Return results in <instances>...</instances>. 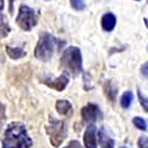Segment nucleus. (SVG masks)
Returning a JSON list of instances; mask_svg holds the SVG:
<instances>
[{"instance_id":"27","label":"nucleus","mask_w":148,"mask_h":148,"mask_svg":"<svg viewBox=\"0 0 148 148\" xmlns=\"http://www.w3.org/2000/svg\"><path fill=\"white\" fill-rule=\"evenodd\" d=\"M147 5H148V0H147Z\"/></svg>"},{"instance_id":"9","label":"nucleus","mask_w":148,"mask_h":148,"mask_svg":"<svg viewBox=\"0 0 148 148\" xmlns=\"http://www.w3.org/2000/svg\"><path fill=\"white\" fill-rule=\"evenodd\" d=\"M103 91L111 103H114L116 101V97L118 95V88L112 80H107L103 85Z\"/></svg>"},{"instance_id":"6","label":"nucleus","mask_w":148,"mask_h":148,"mask_svg":"<svg viewBox=\"0 0 148 148\" xmlns=\"http://www.w3.org/2000/svg\"><path fill=\"white\" fill-rule=\"evenodd\" d=\"M40 82L47 86V88L55 90L58 92H62L69 84V73L64 71L57 78L44 77L40 79Z\"/></svg>"},{"instance_id":"1","label":"nucleus","mask_w":148,"mask_h":148,"mask_svg":"<svg viewBox=\"0 0 148 148\" xmlns=\"http://www.w3.org/2000/svg\"><path fill=\"white\" fill-rule=\"evenodd\" d=\"M32 145L33 141L25 125L19 121H13L8 125L4 133L2 148H30Z\"/></svg>"},{"instance_id":"18","label":"nucleus","mask_w":148,"mask_h":148,"mask_svg":"<svg viewBox=\"0 0 148 148\" xmlns=\"http://www.w3.org/2000/svg\"><path fill=\"white\" fill-rule=\"evenodd\" d=\"M70 3H71V7L74 10H78V11L84 10L86 8L84 0H70Z\"/></svg>"},{"instance_id":"22","label":"nucleus","mask_w":148,"mask_h":148,"mask_svg":"<svg viewBox=\"0 0 148 148\" xmlns=\"http://www.w3.org/2000/svg\"><path fill=\"white\" fill-rule=\"evenodd\" d=\"M141 73L143 75V76L148 79V61L141 65Z\"/></svg>"},{"instance_id":"24","label":"nucleus","mask_w":148,"mask_h":148,"mask_svg":"<svg viewBox=\"0 0 148 148\" xmlns=\"http://www.w3.org/2000/svg\"><path fill=\"white\" fill-rule=\"evenodd\" d=\"M144 22H145L146 27L148 28V18H144Z\"/></svg>"},{"instance_id":"7","label":"nucleus","mask_w":148,"mask_h":148,"mask_svg":"<svg viewBox=\"0 0 148 148\" xmlns=\"http://www.w3.org/2000/svg\"><path fill=\"white\" fill-rule=\"evenodd\" d=\"M83 121L86 123H94L102 119L103 113L99 107L94 103H88L81 110Z\"/></svg>"},{"instance_id":"23","label":"nucleus","mask_w":148,"mask_h":148,"mask_svg":"<svg viewBox=\"0 0 148 148\" xmlns=\"http://www.w3.org/2000/svg\"><path fill=\"white\" fill-rule=\"evenodd\" d=\"M14 2H15V0H8V10L10 15H13V14H14Z\"/></svg>"},{"instance_id":"11","label":"nucleus","mask_w":148,"mask_h":148,"mask_svg":"<svg viewBox=\"0 0 148 148\" xmlns=\"http://www.w3.org/2000/svg\"><path fill=\"white\" fill-rule=\"evenodd\" d=\"M4 7H5V1L0 0V38H5L11 30L8 20L2 13Z\"/></svg>"},{"instance_id":"19","label":"nucleus","mask_w":148,"mask_h":148,"mask_svg":"<svg viewBox=\"0 0 148 148\" xmlns=\"http://www.w3.org/2000/svg\"><path fill=\"white\" fill-rule=\"evenodd\" d=\"M138 148H148V137L146 136H141L138 140Z\"/></svg>"},{"instance_id":"14","label":"nucleus","mask_w":148,"mask_h":148,"mask_svg":"<svg viewBox=\"0 0 148 148\" xmlns=\"http://www.w3.org/2000/svg\"><path fill=\"white\" fill-rule=\"evenodd\" d=\"M6 52L9 57L13 60H18V59H22V58L25 57L27 55V52L23 48L19 47H12L6 46Z\"/></svg>"},{"instance_id":"16","label":"nucleus","mask_w":148,"mask_h":148,"mask_svg":"<svg viewBox=\"0 0 148 148\" xmlns=\"http://www.w3.org/2000/svg\"><path fill=\"white\" fill-rule=\"evenodd\" d=\"M133 123L134 126L137 128V129L142 130V131H146L147 129V122L143 118L139 117V116H136L133 119Z\"/></svg>"},{"instance_id":"26","label":"nucleus","mask_w":148,"mask_h":148,"mask_svg":"<svg viewBox=\"0 0 148 148\" xmlns=\"http://www.w3.org/2000/svg\"><path fill=\"white\" fill-rule=\"evenodd\" d=\"M136 1H138V2H139V1H141V0H136Z\"/></svg>"},{"instance_id":"10","label":"nucleus","mask_w":148,"mask_h":148,"mask_svg":"<svg viewBox=\"0 0 148 148\" xmlns=\"http://www.w3.org/2000/svg\"><path fill=\"white\" fill-rule=\"evenodd\" d=\"M101 25L105 32L113 31L116 25V17L113 13L108 12L103 14L101 18Z\"/></svg>"},{"instance_id":"17","label":"nucleus","mask_w":148,"mask_h":148,"mask_svg":"<svg viewBox=\"0 0 148 148\" xmlns=\"http://www.w3.org/2000/svg\"><path fill=\"white\" fill-rule=\"evenodd\" d=\"M137 95H138V101H139L142 108L145 112L148 113V98L145 96L138 88L137 89Z\"/></svg>"},{"instance_id":"15","label":"nucleus","mask_w":148,"mask_h":148,"mask_svg":"<svg viewBox=\"0 0 148 148\" xmlns=\"http://www.w3.org/2000/svg\"><path fill=\"white\" fill-rule=\"evenodd\" d=\"M133 100V93L131 91H125L121 98V106L124 109H128Z\"/></svg>"},{"instance_id":"2","label":"nucleus","mask_w":148,"mask_h":148,"mask_svg":"<svg viewBox=\"0 0 148 148\" xmlns=\"http://www.w3.org/2000/svg\"><path fill=\"white\" fill-rule=\"evenodd\" d=\"M61 66L66 72L73 76H77L82 71V56L81 50L78 47L70 46L62 53L60 59Z\"/></svg>"},{"instance_id":"21","label":"nucleus","mask_w":148,"mask_h":148,"mask_svg":"<svg viewBox=\"0 0 148 148\" xmlns=\"http://www.w3.org/2000/svg\"><path fill=\"white\" fill-rule=\"evenodd\" d=\"M5 111H6L5 105L0 101V121H4L6 119Z\"/></svg>"},{"instance_id":"25","label":"nucleus","mask_w":148,"mask_h":148,"mask_svg":"<svg viewBox=\"0 0 148 148\" xmlns=\"http://www.w3.org/2000/svg\"><path fill=\"white\" fill-rule=\"evenodd\" d=\"M119 148H128V147H121Z\"/></svg>"},{"instance_id":"13","label":"nucleus","mask_w":148,"mask_h":148,"mask_svg":"<svg viewBox=\"0 0 148 148\" xmlns=\"http://www.w3.org/2000/svg\"><path fill=\"white\" fill-rule=\"evenodd\" d=\"M98 138L101 148H115V141L108 135L104 129L99 130Z\"/></svg>"},{"instance_id":"12","label":"nucleus","mask_w":148,"mask_h":148,"mask_svg":"<svg viewBox=\"0 0 148 148\" xmlns=\"http://www.w3.org/2000/svg\"><path fill=\"white\" fill-rule=\"evenodd\" d=\"M55 108L58 113L62 116H71L73 113V105L67 100L60 99L56 101Z\"/></svg>"},{"instance_id":"4","label":"nucleus","mask_w":148,"mask_h":148,"mask_svg":"<svg viewBox=\"0 0 148 148\" xmlns=\"http://www.w3.org/2000/svg\"><path fill=\"white\" fill-rule=\"evenodd\" d=\"M45 131L51 145L56 148L60 147L68 134L67 124L62 120H59L52 116L49 117L48 125L45 126Z\"/></svg>"},{"instance_id":"20","label":"nucleus","mask_w":148,"mask_h":148,"mask_svg":"<svg viewBox=\"0 0 148 148\" xmlns=\"http://www.w3.org/2000/svg\"><path fill=\"white\" fill-rule=\"evenodd\" d=\"M63 148H83L81 143L77 140H72L69 142V144Z\"/></svg>"},{"instance_id":"8","label":"nucleus","mask_w":148,"mask_h":148,"mask_svg":"<svg viewBox=\"0 0 148 148\" xmlns=\"http://www.w3.org/2000/svg\"><path fill=\"white\" fill-rule=\"evenodd\" d=\"M83 141L86 148H97L96 127L93 124H91L87 127L84 133Z\"/></svg>"},{"instance_id":"3","label":"nucleus","mask_w":148,"mask_h":148,"mask_svg":"<svg viewBox=\"0 0 148 148\" xmlns=\"http://www.w3.org/2000/svg\"><path fill=\"white\" fill-rule=\"evenodd\" d=\"M57 40L52 34L44 32L40 34L34 50V56L38 60L47 62L53 56Z\"/></svg>"},{"instance_id":"5","label":"nucleus","mask_w":148,"mask_h":148,"mask_svg":"<svg viewBox=\"0 0 148 148\" xmlns=\"http://www.w3.org/2000/svg\"><path fill=\"white\" fill-rule=\"evenodd\" d=\"M16 22L22 30L30 31L38 23V16L34 9L22 5L18 8Z\"/></svg>"}]
</instances>
